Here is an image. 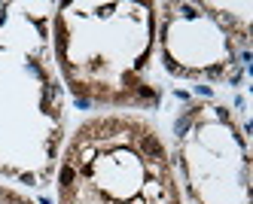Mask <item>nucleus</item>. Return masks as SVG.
<instances>
[{
	"label": "nucleus",
	"instance_id": "nucleus-1",
	"mask_svg": "<svg viewBox=\"0 0 253 204\" xmlns=\"http://www.w3.org/2000/svg\"><path fill=\"white\" fill-rule=\"evenodd\" d=\"M52 12L28 0L0 6V174L25 186H46L64 146Z\"/></svg>",
	"mask_w": 253,
	"mask_h": 204
},
{
	"label": "nucleus",
	"instance_id": "nucleus-2",
	"mask_svg": "<svg viewBox=\"0 0 253 204\" xmlns=\"http://www.w3.org/2000/svg\"><path fill=\"white\" fill-rule=\"evenodd\" d=\"M52 55L61 85L83 104L153 110L156 3L70 0L52 12Z\"/></svg>",
	"mask_w": 253,
	"mask_h": 204
},
{
	"label": "nucleus",
	"instance_id": "nucleus-3",
	"mask_svg": "<svg viewBox=\"0 0 253 204\" xmlns=\"http://www.w3.org/2000/svg\"><path fill=\"white\" fill-rule=\"evenodd\" d=\"M55 189L58 204H183L165 140L131 113L80 122L61 146Z\"/></svg>",
	"mask_w": 253,
	"mask_h": 204
},
{
	"label": "nucleus",
	"instance_id": "nucleus-4",
	"mask_svg": "<svg viewBox=\"0 0 253 204\" xmlns=\"http://www.w3.org/2000/svg\"><path fill=\"white\" fill-rule=\"evenodd\" d=\"M192 204H250V146L226 104L195 101L174 122V159Z\"/></svg>",
	"mask_w": 253,
	"mask_h": 204
},
{
	"label": "nucleus",
	"instance_id": "nucleus-5",
	"mask_svg": "<svg viewBox=\"0 0 253 204\" xmlns=\"http://www.w3.org/2000/svg\"><path fill=\"white\" fill-rule=\"evenodd\" d=\"M156 46L171 77L205 82L229 80L244 49L211 3L186 0L156 3Z\"/></svg>",
	"mask_w": 253,
	"mask_h": 204
},
{
	"label": "nucleus",
	"instance_id": "nucleus-6",
	"mask_svg": "<svg viewBox=\"0 0 253 204\" xmlns=\"http://www.w3.org/2000/svg\"><path fill=\"white\" fill-rule=\"evenodd\" d=\"M0 204H37V201H31L28 195L15 192V189H9V186H0Z\"/></svg>",
	"mask_w": 253,
	"mask_h": 204
}]
</instances>
